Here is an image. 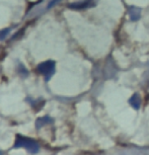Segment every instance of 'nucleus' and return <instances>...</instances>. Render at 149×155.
Wrapping results in <instances>:
<instances>
[{
	"instance_id": "obj_9",
	"label": "nucleus",
	"mask_w": 149,
	"mask_h": 155,
	"mask_svg": "<svg viewBox=\"0 0 149 155\" xmlns=\"http://www.w3.org/2000/svg\"><path fill=\"white\" fill-rule=\"evenodd\" d=\"M1 154H2V153H1V152H0V155H1Z\"/></svg>"
},
{
	"instance_id": "obj_5",
	"label": "nucleus",
	"mask_w": 149,
	"mask_h": 155,
	"mask_svg": "<svg viewBox=\"0 0 149 155\" xmlns=\"http://www.w3.org/2000/svg\"><path fill=\"white\" fill-rule=\"evenodd\" d=\"M130 13V18L131 20H137L140 17V15H141V12H140V9H138V8L136 7H132L129 11Z\"/></svg>"
},
{
	"instance_id": "obj_2",
	"label": "nucleus",
	"mask_w": 149,
	"mask_h": 155,
	"mask_svg": "<svg viewBox=\"0 0 149 155\" xmlns=\"http://www.w3.org/2000/svg\"><path fill=\"white\" fill-rule=\"evenodd\" d=\"M38 71L46 76L47 79H49L55 71V62L52 60H48L46 62L41 63L40 65H38Z\"/></svg>"
},
{
	"instance_id": "obj_8",
	"label": "nucleus",
	"mask_w": 149,
	"mask_h": 155,
	"mask_svg": "<svg viewBox=\"0 0 149 155\" xmlns=\"http://www.w3.org/2000/svg\"><path fill=\"white\" fill-rule=\"evenodd\" d=\"M59 1H60V0H52V1L50 2V4L48 5V8H51L52 6H54V5L56 4L57 2H59Z\"/></svg>"
},
{
	"instance_id": "obj_3",
	"label": "nucleus",
	"mask_w": 149,
	"mask_h": 155,
	"mask_svg": "<svg viewBox=\"0 0 149 155\" xmlns=\"http://www.w3.org/2000/svg\"><path fill=\"white\" fill-rule=\"evenodd\" d=\"M90 6V1H79V2H74V3H71L68 5L69 8L71 9H75V10H81V9H85V8Z\"/></svg>"
},
{
	"instance_id": "obj_6",
	"label": "nucleus",
	"mask_w": 149,
	"mask_h": 155,
	"mask_svg": "<svg viewBox=\"0 0 149 155\" xmlns=\"http://www.w3.org/2000/svg\"><path fill=\"white\" fill-rule=\"evenodd\" d=\"M47 123H52V120L49 118V117H44V118H41L39 120H37L36 122V125H37V128H40L42 126L46 125Z\"/></svg>"
},
{
	"instance_id": "obj_4",
	"label": "nucleus",
	"mask_w": 149,
	"mask_h": 155,
	"mask_svg": "<svg viewBox=\"0 0 149 155\" xmlns=\"http://www.w3.org/2000/svg\"><path fill=\"white\" fill-rule=\"evenodd\" d=\"M129 102H130L131 106L134 107V109L138 110L140 107V104H141V99H140V96L137 94V93H135V94H134L132 97L130 98Z\"/></svg>"
},
{
	"instance_id": "obj_7",
	"label": "nucleus",
	"mask_w": 149,
	"mask_h": 155,
	"mask_svg": "<svg viewBox=\"0 0 149 155\" xmlns=\"http://www.w3.org/2000/svg\"><path fill=\"white\" fill-rule=\"evenodd\" d=\"M9 31H10V28H7V30H4V31H0V40H2V39H4L5 36L9 33Z\"/></svg>"
},
{
	"instance_id": "obj_1",
	"label": "nucleus",
	"mask_w": 149,
	"mask_h": 155,
	"mask_svg": "<svg viewBox=\"0 0 149 155\" xmlns=\"http://www.w3.org/2000/svg\"><path fill=\"white\" fill-rule=\"evenodd\" d=\"M13 147L14 148L23 147L27 149L28 151H30L31 153H37V152H39V149H40L39 144H38L35 140L20 136V135L16 136V140H15V143H14Z\"/></svg>"
}]
</instances>
